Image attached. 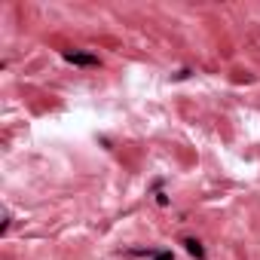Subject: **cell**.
<instances>
[{
	"mask_svg": "<svg viewBox=\"0 0 260 260\" xmlns=\"http://www.w3.org/2000/svg\"><path fill=\"white\" fill-rule=\"evenodd\" d=\"M181 245L187 248V254H190V257H196V260H205V248H202V242H196V239H184Z\"/></svg>",
	"mask_w": 260,
	"mask_h": 260,
	"instance_id": "2",
	"label": "cell"
},
{
	"mask_svg": "<svg viewBox=\"0 0 260 260\" xmlns=\"http://www.w3.org/2000/svg\"><path fill=\"white\" fill-rule=\"evenodd\" d=\"M64 61L80 64V68H95V64H101L98 55H92V52H64Z\"/></svg>",
	"mask_w": 260,
	"mask_h": 260,
	"instance_id": "1",
	"label": "cell"
},
{
	"mask_svg": "<svg viewBox=\"0 0 260 260\" xmlns=\"http://www.w3.org/2000/svg\"><path fill=\"white\" fill-rule=\"evenodd\" d=\"M153 260H175V254H172V251H156Z\"/></svg>",
	"mask_w": 260,
	"mask_h": 260,
	"instance_id": "3",
	"label": "cell"
}]
</instances>
